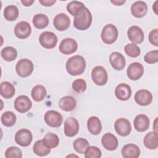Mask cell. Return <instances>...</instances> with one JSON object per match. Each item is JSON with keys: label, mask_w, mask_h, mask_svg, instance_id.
I'll use <instances>...</instances> for the list:
<instances>
[{"label": "cell", "mask_w": 158, "mask_h": 158, "mask_svg": "<svg viewBox=\"0 0 158 158\" xmlns=\"http://www.w3.org/2000/svg\"><path fill=\"white\" fill-rule=\"evenodd\" d=\"M92 22V14L85 6L80 9L75 14L73 27L79 30H86Z\"/></svg>", "instance_id": "obj_1"}, {"label": "cell", "mask_w": 158, "mask_h": 158, "mask_svg": "<svg viewBox=\"0 0 158 158\" xmlns=\"http://www.w3.org/2000/svg\"><path fill=\"white\" fill-rule=\"evenodd\" d=\"M65 68L68 73L72 76L82 74L86 69V61L84 57L80 55H76L70 57L65 64Z\"/></svg>", "instance_id": "obj_2"}, {"label": "cell", "mask_w": 158, "mask_h": 158, "mask_svg": "<svg viewBox=\"0 0 158 158\" xmlns=\"http://www.w3.org/2000/svg\"><path fill=\"white\" fill-rule=\"evenodd\" d=\"M118 30L117 27L112 24H107L102 28L101 32V40L107 44L114 43L118 37Z\"/></svg>", "instance_id": "obj_3"}, {"label": "cell", "mask_w": 158, "mask_h": 158, "mask_svg": "<svg viewBox=\"0 0 158 158\" xmlns=\"http://www.w3.org/2000/svg\"><path fill=\"white\" fill-rule=\"evenodd\" d=\"M34 69L33 62L28 59L19 60L15 65L17 74L20 77H27L30 76Z\"/></svg>", "instance_id": "obj_4"}, {"label": "cell", "mask_w": 158, "mask_h": 158, "mask_svg": "<svg viewBox=\"0 0 158 158\" xmlns=\"http://www.w3.org/2000/svg\"><path fill=\"white\" fill-rule=\"evenodd\" d=\"M91 78L93 81L97 85L103 86L106 85L108 80L106 70L102 66L94 67L91 72Z\"/></svg>", "instance_id": "obj_5"}, {"label": "cell", "mask_w": 158, "mask_h": 158, "mask_svg": "<svg viewBox=\"0 0 158 158\" xmlns=\"http://www.w3.org/2000/svg\"><path fill=\"white\" fill-rule=\"evenodd\" d=\"M39 42L43 48L48 49H52L57 44V37L53 32L44 31L40 35Z\"/></svg>", "instance_id": "obj_6"}, {"label": "cell", "mask_w": 158, "mask_h": 158, "mask_svg": "<svg viewBox=\"0 0 158 158\" xmlns=\"http://www.w3.org/2000/svg\"><path fill=\"white\" fill-rule=\"evenodd\" d=\"M44 119L48 126L54 128L59 127L63 122L62 115L59 112L53 110H48L44 114Z\"/></svg>", "instance_id": "obj_7"}, {"label": "cell", "mask_w": 158, "mask_h": 158, "mask_svg": "<svg viewBox=\"0 0 158 158\" xmlns=\"http://www.w3.org/2000/svg\"><path fill=\"white\" fill-rule=\"evenodd\" d=\"M32 139L33 135L31 132L25 128L19 130L15 135V143L22 147L28 146L31 144Z\"/></svg>", "instance_id": "obj_8"}, {"label": "cell", "mask_w": 158, "mask_h": 158, "mask_svg": "<svg viewBox=\"0 0 158 158\" xmlns=\"http://www.w3.org/2000/svg\"><path fill=\"white\" fill-rule=\"evenodd\" d=\"M114 128L118 135L121 136H128L131 131V125L125 118H119L115 122Z\"/></svg>", "instance_id": "obj_9"}, {"label": "cell", "mask_w": 158, "mask_h": 158, "mask_svg": "<svg viewBox=\"0 0 158 158\" xmlns=\"http://www.w3.org/2000/svg\"><path fill=\"white\" fill-rule=\"evenodd\" d=\"M79 128L80 126L78 120L73 117L67 118L64 122V133L68 137L75 136L79 131Z\"/></svg>", "instance_id": "obj_10"}, {"label": "cell", "mask_w": 158, "mask_h": 158, "mask_svg": "<svg viewBox=\"0 0 158 158\" xmlns=\"http://www.w3.org/2000/svg\"><path fill=\"white\" fill-rule=\"evenodd\" d=\"M78 48L77 41L70 38L62 40L59 44V51L65 55H69L75 52Z\"/></svg>", "instance_id": "obj_11"}, {"label": "cell", "mask_w": 158, "mask_h": 158, "mask_svg": "<svg viewBox=\"0 0 158 158\" xmlns=\"http://www.w3.org/2000/svg\"><path fill=\"white\" fill-rule=\"evenodd\" d=\"M144 67L139 62H133L127 68V77L131 80L136 81L139 80L143 75Z\"/></svg>", "instance_id": "obj_12"}, {"label": "cell", "mask_w": 158, "mask_h": 158, "mask_svg": "<svg viewBox=\"0 0 158 158\" xmlns=\"http://www.w3.org/2000/svg\"><path fill=\"white\" fill-rule=\"evenodd\" d=\"M32 106L31 101L25 95L18 96L14 101V107L20 113H25L30 110Z\"/></svg>", "instance_id": "obj_13"}, {"label": "cell", "mask_w": 158, "mask_h": 158, "mask_svg": "<svg viewBox=\"0 0 158 158\" xmlns=\"http://www.w3.org/2000/svg\"><path fill=\"white\" fill-rule=\"evenodd\" d=\"M129 40L133 44H140L144 41V35L142 29L136 25L131 26L127 30Z\"/></svg>", "instance_id": "obj_14"}, {"label": "cell", "mask_w": 158, "mask_h": 158, "mask_svg": "<svg viewBox=\"0 0 158 158\" xmlns=\"http://www.w3.org/2000/svg\"><path fill=\"white\" fill-rule=\"evenodd\" d=\"M31 33V27L30 23L25 21H22L16 24L14 27V34L20 39L27 38Z\"/></svg>", "instance_id": "obj_15"}, {"label": "cell", "mask_w": 158, "mask_h": 158, "mask_svg": "<svg viewBox=\"0 0 158 158\" xmlns=\"http://www.w3.org/2000/svg\"><path fill=\"white\" fill-rule=\"evenodd\" d=\"M53 25L56 30L64 31L67 30L70 25V18L64 13L56 15L53 20Z\"/></svg>", "instance_id": "obj_16"}, {"label": "cell", "mask_w": 158, "mask_h": 158, "mask_svg": "<svg viewBox=\"0 0 158 158\" xmlns=\"http://www.w3.org/2000/svg\"><path fill=\"white\" fill-rule=\"evenodd\" d=\"M135 101L141 106H146L152 102V95L147 89H140L135 93Z\"/></svg>", "instance_id": "obj_17"}, {"label": "cell", "mask_w": 158, "mask_h": 158, "mask_svg": "<svg viewBox=\"0 0 158 158\" xmlns=\"http://www.w3.org/2000/svg\"><path fill=\"white\" fill-rule=\"evenodd\" d=\"M109 62L112 68L118 71L123 69L126 64L124 56L118 52H114L110 54Z\"/></svg>", "instance_id": "obj_18"}, {"label": "cell", "mask_w": 158, "mask_h": 158, "mask_svg": "<svg viewBox=\"0 0 158 158\" xmlns=\"http://www.w3.org/2000/svg\"><path fill=\"white\" fill-rule=\"evenodd\" d=\"M101 143L104 148L108 151H114L115 150L118 145V142L117 137L110 133H105L101 139Z\"/></svg>", "instance_id": "obj_19"}, {"label": "cell", "mask_w": 158, "mask_h": 158, "mask_svg": "<svg viewBox=\"0 0 158 158\" xmlns=\"http://www.w3.org/2000/svg\"><path fill=\"white\" fill-rule=\"evenodd\" d=\"M115 95L120 101H127L131 95V87L126 83L118 84L115 88Z\"/></svg>", "instance_id": "obj_20"}, {"label": "cell", "mask_w": 158, "mask_h": 158, "mask_svg": "<svg viewBox=\"0 0 158 158\" xmlns=\"http://www.w3.org/2000/svg\"><path fill=\"white\" fill-rule=\"evenodd\" d=\"M134 127L139 132H144L149 127L150 120L145 114H139L134 119Z\"/></svg>", "instance_id": "obj_21"}, {"label": "cell", "mask_w": 158, "mask_h": 158, "mask_svg": "<svg viewBox=\"0 0 158 158\" xmlns=\"http://www.w3.org/2000/svg\"><path fill=\"white\" fill-rule=\"evenodd\" d=\"M131 13L136 18L144 17L148 12V6L145 2L138 1L132 4L131 6Z\"/></svg>", "instance_id": "obj_22"}, {"label": "cell", "mask_w": 158, "mask_h": 158, "mask_svg": "<svg viewBox=\"0 0 158 158\" xmlns=\"http://www.w3.org/2000/svg\"><path fill=\"white\" fill-rule=\"evenodd\" d=\"M121 153L124 158H137L140 155V149L137 145L130 143L123 146Z\"/></svg>", "instance_id": "obj_23"}, {"label": "cell", "mask_w": 158, "mask_h": 158, "mask_svg": "<svg viewBox=\"0 0 158 158\" xmlns=\"http://www.w3.org/2000/svg\"><path fill=\"white\" fill-rule=\"evenodd\" d=\"M87 128L91 135H99L102 130V123L100 119L96 116L90 117L87 120Z\"/></svg>", "instance_id": "obj_24"}, {"label": "cell", "mask_w": 158, "mask_h": 158, "mask_svg": "<svg viewBox=\"0 0 158 158\" xmlns=\"http://www.w3.org/2000/svg\"><path fill=\"white\" fill-rule=\"evenodd\" d=\"M77 106V101L75 99L70 96H65L62 97L59 102V107L64 111L69 112L73 110Z\"/></svg>", "instance_id": "obj_25"}, {"label": "cell", "mask_w": 158, "mask_h": 158, "mask_svg": "<svg viewBox=\"0 0 158 158\" xmlns=\"http://www.w3.org/2000/svg\"><path fill=\"white\" fill-rule=\"evenodd\" d=\"M144 146L149 149H156L158 147V135L155 131L148 133L143 139Z\"/></svg>", "instance_id": "obj_26"}, {"label": "cell", "mask_w": 158, "mask_h": 158, "mask_svg": "<svg viewBox=\"0 0 158 158\" xmlns=\"http://www.w3.org/2000/svg\"><path fill=\"white\" fill-rule=\"evenodd\" d=\"M15 89L12 83L9 81H2L1 83L0 94L5 99H10L15 94Z\"/></svg>", "instance_id": "obj_27"}, {"label": "cell", "mask_w": 158, "mask_h": 158, "mask_svg": "<svg viewBox=\"0 0 158 158\" xmlns=\"http://www.w3.org/2000/svg\"><path fill=\"white\" fill-rule=\"evenodd\" d=\"M47 91L45 87L41 85L35 86L31 91V95L33 99L36 102L43 101L46 96Z\"/></svg>", "instance_id": "obj_28"}, {"label": "cell", "mask_w": 158, "mask_h": 158, "mask_svg": "<svg viewBox=\"0 0 158 158\" xmlns=\"http://www.w3.org/2000/svg\"><path fill=\"white\" fill-rule=\"evenodd\" d=\"M43 144L48 148L52 149L57 147L59 143L58 136L52 133H48L42 139Z\"/></svg>", "instance_id": "obj_29"}, {"label": "cell", "mask_w": 158, "mask_h": 158, "mask_svg": "<svg viewBox=\"0 0 158 158\" xmlns=\"http://www.w3.org/2000/svg\"><path fill=\"white\" fill-rule=\"evenodd\" d=\"M32 22L35 28L43 29L48 25L49 19L47 15L43 14H37L33 16Z\"/></svg>", "instance_id": "obj_30"}, {"label": "cell", "mask_w": 158, "mask_h": 158, "mask_svg": "<svg viewBox=\"0 0 158 158\" xmlns=\"http://www.w3.org/2000/svg\"><path fill=\"white\" fill-rule=\"evenodd\" d=\"M19 9L15 5H9L4 10V16L7 21H14L19 17Z\"/></svg>", "instance_id": "obj_31"}, {"label": "cell", "mask_w": 158, "mask_h": 158, "mask_svg": "<svg viewBox=\"0 0 158 158\" xmlns=\"http://www.w3.org/2000/svg\"><path fill=\"white\" fill-rule=\"evenodd\" d=\"M1 56L4 60L11 62L17 58V51L12 46H7L1 50Z\"/></svg>", "instance_id": "obj_32"}, {"label": "cell", "mask_w": 158, "mask_h": 158, "mask_svg": "<svg viewBox=\"0 0 158 158\" xmlns=\"http://www.w3.org/2000/svg\"><path fill=\"white\" fill-rule=\"evenodd\" d=\"M17 118L15 114L12 111H6L4 112L1 117V121L3 125L10 127L16 123Z\"/></svg>", "instance_id": "obj_33"}, {"label": "cell", "mask_w": 158, "mask_h": 158, "mask_svg": "<svg viewBox=\"0 0 158 158\" xmlns=\"http://www.w3.org/2000/svg\"><path fill=\"white\" fill-rule=\"evenodd\" d=\"M89 146V142L87 139L79 138L76 139L73 143V149L79 154H84L86 149Z\"/></svg>", "instance_id": "obj_34"}, {"label": "cell", "mask_w": 158, "mask_h": 158, "mask_svg": "<svg viewBox=\"0 0 158 158\" xmlns=\"http://www.w3.org/2000/svg\"><path fill=\"white\" fill-rule=\"evenodd\" d=\"M33 151L38 156H45L51 152V149L46 148L42 140L36 141L33 146Z\"/></svg>", "instance_id": "obj_35"}, {"label": "cell", "mask_w": 158, "mask_h": 158, "mask_svg": "<svg viewBox=\"0 0 158 158\" xmlns=\"http://www.w3.org/2000/svg\"><path fill=\"white\" fill-rule=\"evenodd\" d=\"M124 51L126 54L131 57H136L139 56L141 53L139 47L133 43L127 44L124 47Z\"/></svg>", "instance_id": "obj_36"}, {"label": "cell", "mask_w": 158, "mask_h": 158, "mask_svg": "<svg viewBox=\"0 0 158 158\" xmlns=\"http://www.w3.org/2000/svg\"><path fill=\"white\" fill-rule=\"evenodd\" d=\"M101 155V149L96 146H89L85 152V158H100Z\"/></svg>", "instance_id": "obj_37"}, {"label": "cell", "mask_w": 158, "mask_h": 158, "mask_svg": "<svg viewBox=\"0 0 158 158\" xmlns=\"http://www.w3.org/2000/svg\"><path fill=\"white\" fill-rule=\"evenodd\" d=\"M85 4L81 2H79V1H73L70 2L69 3H68V4L67 5V10L68 11L69 13H70L72 15H75V13L81 7H85Z\"/></svg>", "instance_id": "obj_38"}, {"label": "cell", "mask_w": 158, "mask_h": 158, "mask_svg": "<svg viewBox=\"0 0 158 158\" xmlns=\"http://www.w3.org/2000/svg\"><path fill=\"white\" fill-rule=\"evenodd\" d=\"M5 157L6 158H21L22 157V152L19 148L11 146L6 149Z\"/></svg>", "instance_id": "obj_39"}, {"label": "cell", "mask_w": 158, "mask_h": 158, "mask_svg": "<svg viewBox=\"0 0 158 158\" xmlns=\"http://www.w3.org/2000/svg\"><path fill=\"white\" fill-rule=\"evenodd\" d=\"M72 86L75 91L80 93H83L86 90L87 85L85 80L81 78H78L73 81Z\"/></svg>", "instance_id": "obj_40"}, {"label": "cell", "mask_w": 158, "mask_h": 158, "mask_svg": "<svg viewBox=\"0 0 158 158\" xmlns=\"http://www.w3.org/2000/svg\"><path fill=\"white\" fill-rule=\"evenodd\" d=\"M144 61L148 64H155L158 61V51L153 50L147 52L144 57Z\"/></svg>", "instance_id": "obj_41"}, {"label": "cell", "mask_w": 158, "mask_h": 158, "mask_svg": "<svg viewBox=\"0 0 158 158\" xmlns=\"http://www.w3.org/2000/svg\"><path fill=\"white\" fill-rule=\"evenodd\" d=\"M157 36H158V29L155 28L154 30H152L149 35V41L151 44L155 46H158V40H157Z\"/></svg>", "instance_id": "obj_42"}, {"label": "cell", "mask_w": 158, "mask_h": 158, "mask_svg": "<svg viewBox=\"0 0 158 158\" xmlns=\"http://www.w3.org/2000/svg\"><path fill=\"white\" fill-rule=\"evenodd\" d=\"M56 1L55 0H40L39 2L44 6H46V7H49L52 6L54 3H56Z\"/></svg>", "instance_id": "obj_43"}, {"label": "cell", "mask_w": 158, "mask_h": 158, "mask_svg": "<svg viewBox=\"0 0 158 158\" xmlns=\"http://www.w3.org/2000/svg\"><path fill=\"white\" fill-rule=\"evenodd\" d=\"M21 2L25 6H30L33 2V0H25V1H21Z\"/></svg>", "instance_id": "obj_44"}, {"label": "cell", "mask_w": 158, "mask_h": 158, "mask_svg": "<svg viewBox=\"0 0 158 158\" xmlns=\"http://www.w3.org/2000/svg\"><path fill=\"white\" fill-rule=\"evenodd\" d=\"M112 4H115V6H122L123 4H124L126 1H110Z\"/></svg>", "instance_id": "obj_45"}, {"label": "cell", "mask_w": 158, "mask_h": 158, "mask_svg": "<svg viewBox=\"0 0 158 158\" xmlns=\"http://www.w3.org/2000/svg\"><path fill=\"white\" fill-rule=\"evenodd\" d=\"M157 3H158V1H156L154 2V5H153V6H152V9H153L154 13H155L156 15H157Z\"/></svg>", "instance_id": "obj_46"}, {"label": "cell", "mask_w": 158, "mask_h": 158, "mask_svg": "<svg viewBox=\"0 0 158 158\" xmlns=\"http://www.w3.org/2000/svg\"><path fill=\"white\" fill-rule=\"evenodd\" d=\"M157 117H156V120H155V121H154V131L155 132H156V133H157Z\"/></svg>", "instance_id": "obj_47"}, {"label": "cell", "mask_w": 158, "mask_h": 158, "mask_svg": "<svg viewBox=\"0 0 158 158\" xmlns=\"http://www.w3.org/2000/svg\"><path fill=\"white\" fill-rule=\"evenodd\" d=\"M72 156H73V157H78V156H77V155H75V154H71V155H69V156H67L66 157H72Z\"/></svg>", "instance_id": "obj_48"}]
</instances>
